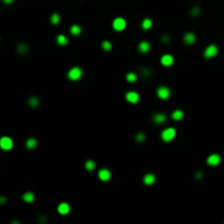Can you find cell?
Returning a JSON list of instances; mask_svg holds the SVG:
<instances>
[{
  "label": "cell",
  "mask_w": 224,
  "mask_h": 224,
  "mask_svg": "<svg viewBox=\"0 0 224 224\" xmlns=\"http://www.w3.org/2000/svg\"><path fill=\"white\" fill-rule=\"evenodd\" d=\"M175 137H176V130H175L174 128H172V127H168V128L164 129L161 133L162 140L165 142H169L171 140H173Z\"/></svg>",
  "instance_id": "cell-1"
},
{
  "label": "cell",
  "mask_w": 224,
  "mask_h": 224,
  "mask_svg": "<svg viewBox=\"0 0 224 224\" xmlns=\"http://www.w3.org/2000/svg\"><path fill=\"white\" fill-rule=\"evenodd\" d=\"M82 77V69L80 67H73L68 72V78L72 81H77Z\"/></svg>",
  "instance_id": "cell-2"
},
{
  "label": "cell",
  "mask_w": 224,
  "mask_h": 224,
  "mask_svg": "<svg viewBox=\"0 0 224 224\" xmlns=\"http://www.w3.org/2000/svg\"><path fill=\"white\" fill-rule=\"evenodd\" d=\"M156 94H158V96L160 97V99H167L169 96H171L172 92H171V90L168 89L167 86H165V85H162L160 86L158 90H156Z\"/></svg>",
  "instance_id": "cell-3"
},
{
  "label": "cell",
  "mask_w": 224,
  "mask_h": 224,
  "mask_svg": "<svg viewBox=\"0 0 224 224\" xmlns=\"http://www.w3.org/2000/svg\"><path fill=\"white\" fill-rule=\"evenodd\" d=\"M12 147H13V141H12L11 138H9V137H2V138L0 139V148L2 149V150L8 151V150H11Z\"/></svg>",
  "instance_id": "cell-4"
},
{
  "label": "cell",
  "mask_w": 224,
  "mask_h": 224,
  "mask_svg": "<svg viewBox=\"0 0 224 224\" xmlns=\"http://www.w3.org/2000/svg\"><path fill=\"white\" fill-rule=\"evenodd\" d=\"M217 53H219L217 47L215 46L214 44H211V45H209V46L206 48V50H204V57H206V58H212V57L217 56Z\"/></svg>",
  "instance_id": "cell-5"
},
{
  "label": "cell",
  "mask_w": 224,
  "mask_h": 224,
  "mask_svg": "<svg viewBox=\"0 0 224 224\" xmlns=\"http://www.w3.org/2000/svg\"><path fill=\"white\" fill-rule=\"evenodd\" d=\"M126 24L127 23H126L125 19H122V18H117V19H115L114 22H113V27H114L116 31H122V30H125Z\"/></svg>",
  "instance_id": "cell-6"
},
{
  "label": "cell",
  "mask_w": 224,
  "mask_h": 224,
  "mask_svg": "<svg viewBox=\"0 0 224 224\" xmlns=\"http://www.w3.org/2000/svg\"><path fill=\"white\" fill-rule=\"evenodd\" d=\"M139 99H140V96H139L138 93L135 92V91L127 92V94H126V99H127L129 103H132V104H136V103L139 101Z\"/></svg>",
  "instance_id": "cell-7"
},
{
  "label": "cell",
  "mask_w": 224,
  "mask_h": 224,
  "mask_svg": "<svg viewBox=\"0 0 224 224\" xmlns=\"http://www.w3.org/2000/svg\"><path fill=\"white\" fill-rule=\"evenodd\" d=\"M221 156L219 154H211L209 158H207V163L211 166H217L220 164Z\"/></svg>",
  "instance_id": "cell-8"
},
{
  "label": "cell",
  "mask_w": 224,
  "mask_h": 224,
  "mask_svg": "<svg viewBox=\"0 0 224 224\" xmlns=\"http://www.w3.org/2000/svg\"><path fill=\"white\" fill-rule=\"evenodd\" d=\"M161 63L165 67H169L174 63V58H173L172 55H168V54L163 55L161 58Z\"/></svg>",
  "instance_id": "cell-9"
},
{
  "label": "cell",
  "mask_w": 224,
  "mask_h": 224,
  "mask_svg": "<svg viewBox=\"0 0 224 224\" xmlns=\"http://www.w3.org/2000/svg\"><path fill=\"white\" fill-rule=\"evenodd\" d=\"M111 176H112V174H111V172H109L107 168H102V169L99 172V178L103 181H108L109 178H111Z\"/></svg>",
  "instance_id": "cell-10"
},
{
  "label": "cell",
  "mask_w": 224,
  "mask_h": 224,
  "mask_svg": "<svg viewBox=\"0 0 224 224\" xmlns=\"http://www.w3.org/2000/svg\"><path fill=\"white\" fill-rule=\"evenodd\" d=\"M58 212L63 215H66L70 212V206L67 202H61V203L58 206Z\"/></svg>",
  "instance_id": "cell-11"
},
{
  "label": "cell",
  "mask_w": 224,
  "mask_h": 224,
  "mask_svg": "<svg viewBox=\"0 0 224 224\" xmlns=\"http://www.w3.org/2000/svg\"><path fill=\"white\" fill-rule=\"evenodd\" d=\"M196 40H197V37H196V35H195L192 32H188V33H186L184 35V42L186 44H194L195 42H196Z\"/></svg>",
  "instance_id": "cell-12"
},
{
  "label": "cell",
  "mask_w": 224,
  "mask_h": 224,
  "mask_svg": "<svg viewBox=\"0 0 224 224\" xmlns=\"http://www.w3.org/2000/svg\"><path fill=\"white\" fill-rule=\"evenodd\" d=\"M166 120V115L163 113H156L153 115V122L155 124H163Z\"/></svg>",
  "instance_id": "cell-13"
},
{
  "label": "cell",
  "mask_w": 224,
  "mask_h": 224,
  "mask_svg": "<svg viewBox=\"0 0 224 224\" xmlns=\"http://www.w3.org/2000/svg\"><path fill=\"white\" fill-rule=\"evenodd\" d=\"M138 48L139 52H141V53H148L149 50H150V48H151V45L147 41H142L141 43L139 44Z\"/></svg>",
  "instance_id": "cell-14"
},
{
  "label": "cell",
  "mask_w": 224,
  "mask_h": 224,
  "mask_svg": "<svg viewBox=\"0 0 224 224\" xmlns=\"http://www.w3.org/2000/svg\"><path fill=\"white\" fill-rule=\"evenodd\" d=\"M155 181H156V178H155V175L154 174H151V173H148V174H145L144 177H143V183H144L145 185H152Z\"/></svg>",
  "instance_id": "cell-15"
},
{
  "label": "cell",
  "mask_w": 224,
  "mask_h": 224,
  "mask_svg": "<svg viewBox=\"0 0 224 224\" xmlns=\"http://www.w3.org/2000/svg\"><path fill=\"white\" fill-rule=\"evenodd\" d=\"M183 117H184V113H183V111H181V109H176V111H174L173 112V114H172V118L174 119V120H181V119H183Z\"/></svg>",
  "instance_id": "cell-16"
},
{
  "label": "cell",
  "mask_w": 224,
  "mask_h": 224,
  "mask_svg": "<svg viewBox=\"0 0 224 224\" xmlns=\"http://www.w3.org/2000/svg\"><path fill=\"white\" fill-rule=\"evenodd\" d=\"M27 149H34L37 145V140L35 138H29L25 142Z\"/></svg>",
  "instance_id": "cell-17"
},
{
  "label": "cell",
  "mask_w": 224,
  "mask_h": 224,
  "mask_svg": "<svg viewBox=\"0 0 224 224\" xmlns=\"http://www.w3.org/2000/svg\"><path fill=\"white\" fill-rule=\"evenodd\" d=\"M34 194L33 192H31V191H27V192H25V194L22 196V199H23L25 202H32V201H34Z\"/></svg>",
  "instance_id": "cell-18"
},
{
  "label": "cell",
  "mask_w": 224,
  "mask_h": 224,
  "mask_svg": "<svg viewBox=\"0 0 224 224\" xmlns=\"http://www.w3.org/2000/svg\"><path fill=\"white\" fill-rule=\"evenodd\" d=\"M81 31H82V29L78 24H73L72 27H70V33L72 34V35H79L81 33Z\"/></svg>",
  "instance_id": "cell-19"
},
{
  "label": "cell",
  "mask_w": 224,
  "mask_h": 224,
  "mask_svg": "<svg viewBox=\"0 0 224 224\" xmlns=\"http://www.w3.org/2000/svg\"><path fill=\"white\" fill-rule=\"evenodd\" d=\"M141 27H142V29H143V30H149V29H151L152 20H151V19H149V18H145L144 20L142 21Z\"/></svg>",
  "instance_id": "cell-20"
},
{
  "label": "cell",
  "mask_w": 224,
  "mask_h": 224,
  "mask_svg": "<svg viewBox=\"0 0 224 224\" xmlns=\"http://www.w3.org/2000/svg\"><path fill=\"white\" fill-rule=\"evenodd\" d=\"M84 166H85V168L89 172H92V171H94V169H95L96 165H95V162H94V161H92V160H89V161L85 162V165H84Z\"/></svg>",
  "instance_id": "cell-21"
},
{
  "label": "cell",
  "mask_w": 224,
  "mask_h": 224,
  "mask_svg": "<svg viewBox=\"0 0 224 224\" xmlns=\"http://www.w3.org/2000/svg\"><path fill=\"white\" fill-rule=\"evenodd\" d=\"M38 104H40V99H37L36 96H32V97H30V99H29V105L32 106V107H36Z\"/></svg>",
  "instance_id": "cell-22"
},
{
  "label": "cell",
  "mask_w": 224,
  "mask_h": 224,
  "mask_svg": "<svg viewBox=\"0 0 224 224\" xmlns=\"http://www.w3.org/2000/svg\"><path fill=\"white\" fill-rule=\"evenodd\" d=\"M57 43L59 45H67L68 44V38L65 35H58L57 36Z\"/></svg>",
  "instance_id": "cell-23"
},
{
  "label": "cell",
  "mask_w": 224,
  "mask_h": 224,
  "mask_svg": "<svg viewBox=\"0 0 224 224\" xmlns=\"http://www.w3.org/2000/svg\"><path fill=\"white\" fill-rule=\"evenodd\" d=\"M60 21V15L58 13H54L52 14V17H50V22H52V24H54V25H57V24L59 23Z\"/></svg>",
  "instance_id": "cell-24"
},
{
  "label": "cell",
  "mask_w": 224,
  "mask_h": 224,
  "mask_svg": "<svg viewBox=\"0 0 224 224\" xmlns=\"http://www.w3.org/2000/svg\"><path fill=\"white\" fill-rule=\"evenodd\" d=\"M101 46H102V48L105 50V52H109V50L112 49V43L108 42V41H104V42H102Z\"/></svg>",
  "instance_id": "cell-25"
},
{
  "label": "cell",
  "mask_w": 224,
  "mask_h": 224,
  "mask_svg": "<svg viewBox=\"0 0 224 224\" xmlns=\"http://www.w3.org/2000/svg\"><path fill=\"white\" fill-rule=\"evenodd\" d=\"M126 78H127V81H128V82H130V83L136 82V81H137V74H136V73H133V72L128 73Z\"/></svg>",
  "instance_id": "cell-26"
},
{
  "label": "cell",
  "mask_w": 224,
  "mask_h": 224,
  "mask_svg": "<svg viewBox=\"0 0 224 224\" xmlns=\"http://www.w3.org/2000/svg\"><path fill=\"white\" fill-rule=\"evenodd\" d=\"M17 50L19 54H25L27 52V46L25 45V44H20V45L18 46Z\"/></svg>",
  "instance_id": "cell-27"
},
{
  "label": "cell",
  "mask_w": 224,
  "mask_h": 224,
  "mask_svg": "<svg viewBox=\"0 0 224 224\" xmlns=\"http://www.w3.org/2000/svg\"><path fill=\"white\" fill-rule=\"evenodd\" d=\"M136 140L138 142H142L145 140V136L144 133H142V132H139V133H137V136H136Z\"/></svg>",
  "instance_id": "cell-28"
},
{
  "label": "cell",
  "mask_w": 224,
  "mask_h": 224,
  "mask_svg": "<svg viewBox=\"0 0 224 224\" xmlns=\"http://www.w3.org/2000/svg\"><path fill=\"white\" fill-rule=\"evenodd\" d=\"M191 14H192L194 17H197V15H199V14H200V9H199L198 7L194 8V9L191 10Z\"/></svg>",
  "instance_id": "cell-29"
},
{
  "label": "cell",
  "mask_w": 224,
  "mask_h": 224,
  "mask_svg": "<svg viewBox=\"0 0 224 224\" xmlns=\"http://www.w3.org/2000/svg\"><path fill=\"white\" fill-rule=\"evenodd\" d=\"M2 1H4V4H11L14 1V0H2Z\"/></svg>",
  "instance_id": "cell-30"
},
{
  "label": "cell",
  "mask_w": 224,
  "mask_h": 224,
  "mask_svg": "<svg viewBox=\"0 0 224 224\" xmlns=\"http://www.w3.org/2000/svg\"><path fill=\"white\" fill-rule=\"evenodd\" d=\"M6 201H7V198H6V197H0V204L4 203Z\"/></svg>",
  "instance_id": "cell-31"
}]
</instances>
